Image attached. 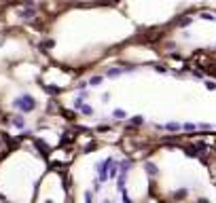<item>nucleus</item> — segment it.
<instances>
[{
    "label": "nucleus",
    "mask_w": 216,
    "mask_h": 203,
    "mask_svg": "<svg viewBox=\"0 0 216 203\" xmlns=\"http://www.w3.org/2000/svg\"><path fill=\"white\" fill-rule=\"evenodd\" d=\"M206 87L210 89V91H214V89H216V83H214V80H206Z\"/></svg>",
    "instance_id": "7ed1b4c3"
},
{
    "label": "nucleus",
    "mask_w": 216,
    "mask_h": 203,
    "mask_svg": "<svg viewBox=\"0 0 216 203\" xmlns=\"http://www.w3.org/2000/svg\"><path fill=\"white\" fill-rule=\"evenodd\" d=\"M121 74V70H108V76H119Z\"/></svg>",
    "instance_id": "6e6552de"
},
{
    "label": "nucleus",
    "mask_w": 216,
    "mask_h": 203,
    "mask_svg": "<svg viewBox=\"0 0 216 203\" xmlns=\"http://www.w3.org/2000/svg\"><path fill=\"white\" fill-rule=\"evenodd\" d=\"M201 17H203V19H216V17H214V15H212V13H203V15H201Z\"/></svg>",
    "instance_id": "1a4fd4ad"
},
{
    "label": "nucleus",
    "mask_w": 216,
    "mask_h": 203,
    "mask_svg": "<svg viewBox=\"0 0 216 203\" xmlns=\"http://www.w3.org/2000/svg\"><path fill=\"white\" fill-rule=\"evenodd\" d=\"M32 15H34V9H26V11L19 13V17H23V19H28V17H32Z\"/></svg>",
    "instance_id": "f03ea898"
},
{
    "label": "nucleus",
    "mask_w": 216,
    "mask_h": 203,
    "mask_svg": "<svg viewBox=\"0 0 216 203\" xmlns=\"http://www.w3.org/2000/svg\"><path fill=\"white\" fill-rule=\"evenodd\" d=\"M100 83H102L100 76H93V78H91V85H100Z\"/></svg>",
    "instance_id": "0eeeda50"
},
{
    "label": "nucleus",
    "mask_w": 216,
    "mask_h": 203,
    "mask_svg": "<svg viewBox=\"0 0 216 203\" xmlns=\"http://www.w3.org/2000/svg\"><path fill=\"white\" fill-rule=\"evenodd\" d=\"M19 106H21L23 110H32V108H34V100H32V97H21V100H19Z\"/></svg>",
    "instance_id": "f257e3e1"
},
{
    "label": "nucleus",
    "mask_w": 216,
    "mask_h": 203,
    "mask_svg": "<svg viewBox=\"0 0 216 203\" xmlns=\"http://www.w3.org/2000/svg\"><path fill=\"white\" fill-rule=\"evenodd\" d=\"M167 129H172V131H176V129H180V125H178V123H170V125H167Z\"/></svg>",
    "instance_id": "423d86ee"
},
{
    "label": "nucleus",
    "mask_w": 216,
    "mask_h": 203,
    "mask_svg": "<svg viewBox=\"0 0 216 203\" xmlns=\"http://www.w3.org/2000/svg\"><path fill=\"white\" fill-rule=\"evenodd\" d=\"M174 197H176V199H182V197H186V190H176Z\"/></svg>",
    "instance_id": "39448f33"
},
{
    "label": "nucleus",
    "mask_w": 216,
    "mask_h": 203,
    "mask_svg": "<svg viewBox=\"0 0 216 203\" xmlns=\"http://www.w3.org/2000/svg\"><path fill=\"white\" fill-rule=\"evenodd\" d=\"M146 171H148V173H157V167H155L153 163H148V165H146Z\"/></svg>",
    "instance_id": "20e7f679"
},
{
    "label": "nucleus",
    "mask_w": 216,
    "mask_h": 203,
    "mask_svg": "<svg viewBox=\"0 0 216 203\" xmlns=\"http://www.w3.org/2000/svg\"><path fill=\"white\" fill-rule=\"evenodd\" d=\"M184 129H186V131H193V129H195V125H191V123H186V125H184Z\"/></svg>",
    "instance_id": "9d476101"
}]
</instances>
